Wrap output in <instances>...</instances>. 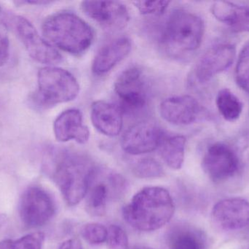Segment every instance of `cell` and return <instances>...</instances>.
<instances>
[{
  "mask_svg": "<svg viewBox=\"0 0 249 249\" xmlns=\"http://www.w3.org/2000/svg\"><path fill=\"white\" fill-rule=\"evenodd\" d=\"M52 176L65 201L79 204L87 195L96 167L86 155L64 149H53L48 154Z\"/></svg>",
  "mask_w": 249,
  "mask_h": 249,
  "instance_id": "cell-1",
  "label": "cell"
},
{
  "mask_svg": "<svg viewBox=\"0 0 249 249\" xmlns=\"http://www.w3.org/2000/svg\"><path fill=\"white\" fill-rule=\"evenodd\" d=\"M175 212L169 192L159 187H146L133 196L124 209L125 222L142 232L158 230L168 223Z\"/></svg>",
  "mask_w": 249,
  "mask_h": 249,
  "instance_id": "cell-2",
  "label": "cell"
},
{
  "mask_svg": "<svg viewBox=\"0 0 249 249\" xmlns=\"http://www.w3.org/2000/svg\"><path fill=\"white\" fill-rule=\"evenodd\" d=\"M55 211V203L52 197L41 187H30L20 197L19 215L28 228H36L46 225Z\"/></svg>",
  "mask_w": 249,
  "mask_h": 249,
  "instance_id": "cell-8",
  "label": "cell"
},
{
  "mask_svg": "<svg viewBox=\"0 0 249 249\" xmlns=\"http://www.w3.org/2000/svg\"><path fill=\"white\" fill-rule=\"evenodd\" d=\"M235 80L241 89L249 94V42L244 45L238 56Z\"/></svg>",
  "mask_w": 249,
  "mask_h": 249,
  "instance_id": "cell-25",
  "label": "cell"
},
{
  "mask_svg": "<svg viewBox=\"0 0 249 249\" xmlns=\"http://www.w3.org/2000/svg\"><path fill=\"white\" fill-rule=\"evenodd\" d=\"M204 31L201 18L187 10H174L162 27L160 43L170 56L181 57L198 49Z\"/></svg>",
  "mask_w": 249,
  "mask_h": 249,
  "instance_id": "cell-4",
  "label": "cell"
},
{
  "mask_svg": "<svg viewBox=\"0 0 249 249\" xmlns=\"http://www.w3.org/2000/svg\"><path fill=\"white\" fill-rule=\"evenodd\" d=\"M42 33L51 43L75 56L86 52L95 36L94 31L87 22L68 11L48 16L42 24Z\"/></svg>",
  "mask_w": 249,
  "mask_h": 249,
  "instance_id": "cell-3",
  "label": "cell"
},
{
  "mask_svg": "<svg viewBox=\"0 0 249 249\" xmlns=\"http://www.w3.org/2000/svg\"><path fill=\"white\" fill-rule=\"evenodd\" d=\"M53 133L58 141L75 140L80 144L89 141L90 131L83 124V115L77 109H69L61 113L54 121Z\"/></svg>",
  "mask_w": 249,
  "mask_h": 249,
  "instance_id": "cell-16",
  "label": "cell"
},
{
  "mask_svg": "<svg viewBox=\"0 0 249 249\" xmlns=\"http://www.w3.org/2000/svg\"><path fill=\"white\" fill-rule=\"evenodd\" d=\"M218 111L224 119L234 122L241 117L244 104L231 89H220L216 97Z\"/></svg>",
  "mask_w": 249,
  "mask_h": 249,
  "instance_id": "cell-22",
  "label": "cell"
},
{
  "mask_svg": "<svg viewBox=\"0 0 249 249\" xmlns=\"http://www.w3.org/2000/svg\"><path fill=\"white\" fill-rule=\"evenodd\" d=\"M212 219L223 230L244 229L249 225V203L238 197L221 200L213 206Z\"/></svg>",
  "mask_w": 249,
  "mask_h": 249,
  "instance_id": "cell-14",
  "label": "cell"
},
{
  "mask_svg": "<svg viewBox=\"0 0 249 249\" xmlns=\"http://www.w3.org/2000/svg\"><path fill=\"white\" fill-rule=\"evenodd\" d=\"M130 51L131 42L127 37L110 41L98 51L92 64V72L95 76H105L125 58Z\"/></svg>",
  "mask_w": 249,
  "mask_h": 249,
  "instance_id": "cell-17",
  "label": "cell"
},
{
  "mask_svg": "<svg viewBox=\"0 0 249 249\" xmlns=\"http://www.w3.org/2000/svg\"><path fill=\"white\" fill-rule=\"evenodd\" d=\"M236 57V48L231 43H216L212 45L197 59L193 76L199 84H204L228 70Z\"/></svg>",
  "mask_w": 249,
  "mask_h": 249,
  "instance_id": "cell-10",
  "label": "cell"
},
{
  "mask_svg": "<svg viewBox=\"0 0 249 249\" xmlns=\"http://www.w3.org/2000/svg\"><path fill=\"white\" fill-rule=\"evenodd\" d=\"M81 9L107 30L120 31L128 24L130 14L125 5L115 1H84Z\"/></svg>",
  "mask_w": 249,
  "mask_h": 249,
  "instance_id": "cell-12",
  "label": "cell"
},
{
  "mask_svg": "<svg viewBox=\"0 0 249 249\" xmlns=\"http://www.w3.org/2000/svg\"><path fill=\"white\" fill-rule=\"evenodd\" d=\"M237 152L241 162L245 163L249 168V131L240 138Z\"/></svg>",
  "mask_w": 249,
  "mask_h": 249,
  "instance_id": "cell-29",
  "label": "cell"
},
{
  "mask_svg": "<svg viewBox=\"0 0 249 249\" xmlns=\"http://www.w3.org/2000/svg\"><path fill=\"white\" fill-rule=\"evenodd\" d=\"M241 164L237 151L226 143L216 142L206 149L202 168L211 181L219 184L235 176Z\"/></svg>",
  "mask_w": 249,
  "mask_h": 249,
  "instance_id": "cell-7",
  "label": "cell"
},
{
  "mask_svg": "<svg viewBox=\"0 0 249 249\" xmlns=\"http://www.w3.org/2000/svg\"><path fill=\"white\" fill-rule=\"evenodd\" d=\"M133 3L141 14L160 16L166 11L171 1H136Z\"/></svg>",
  "mask_w": 249,
  "mask_h": 249,
  "instance_id": "cell-28",
  "label": "cell"
},
{
  "mask_svg": "<svg viewBox=\"0 0 249 249\" xmlns=\"http://www.w3.org/2000/svg\"><path fill=\"white\" fill-rule=\"evenodd\" d=\"M114 89L124 111L135 112L146 107L147 86L139 67L133 66L122 72L114 84Z\"/></svg>",
  "mask_w": 249,
  "mask_h": 249,
  "instance_id": "cell-9",
  "label": "cell"
},
{
  "mask_svg": "<svg viewBox=\"0 0 249 249\" xmlns=\"http://www.w3.org/2000/svg\"><path fill=\"white\" fill-rule=\"evenodd\" d=\"M59 249H83L81 242L77 238H71L64 241Z\"/></svg>",
  "mask_w": 249,
  "mask_h": 249,
  "instance_id": "cell-31",
  "label": "cell"
},
{
  "mask_svg": "<svg viewBox=\"0 0 249 249\" xmlns=\"http://www.w3.org/2000/svg\"><path fill=\"white\" fill-rule=\"evenodd\" d=\"M10 56V42L8 38L0 35V67L4 65L8 61Z\"/></svg>",
  "mask_w": 249,
  "mask_h": 249,
  "instance_id": "cell-30",
  "label": "cell"
},
{
  "mask_svg": "<svg viewBox=\"0 0 249 249\" xmlns=\"http://www.w3.org/2000/svg\"><path fill=\"white\" fill-rule=\"evenodd\" d=\"M187 139L183 135L165 137L160 146L165 163L174 170L181 169L184 163Z\"/></svg>",
  "mask_w": 249,
  "mask_h": 249,
  "instance_id": "cell-21",
  "label": "cell"
},
{
  "mask_svg": "<svg viewBox=\"0 0 249 249\" xmlns=\"http://www.w3.org/2000/svg\"><path fill=\"white\" fill-rule=\"evenodd\" d=\"M85 241L93 245H99L107 242V229L99 223H89L85 225L80 230Z\"/></svg>",
  "mask_w": 249,
  "mask_h": 249,
  "instance_id": "cell-26",
  "label": "cell"
},
{
  "mask_svg": "<svg viewBox=\"0 0 249 249\" xmlns=\"http://www.w3.org/2000/svg\"><path fill=\"white\" fill-rule=\"evenodd\" d=\"M133 172L140 178H160L164 175V169L156 159L143 158L133 165Z\"/></svg>",
  "mask_w": 249,
  "mask_h": 249,
  "instance_id": "cell-24",
  "label": "cell"
},
{
  "mask_svg": "<svg viewBox=\"0 0 249 249\" xmlns=\"http://www.w3.org/2000/svg\"><path fill=\"white\" fill-rule=\"evenodd\" d=\"M169 249H206L203 232L191 227L176 228L168 238Z\"/></svg>",
  "mask_w": 249,
  "mask_h": 249,
  "instance_id": "cell-20",
  "label": "cell"
},
{
  "mask_svg": "<svg viewBox=\"0 0 249 249\" xmlns=\"http://www.w3.org/2000/svg\"><path fill=\"white\" fill-rule=\"evenodd\" d=\"M37 84V90L31 100L39 109H48L74 100L80 92V85L71 73L52 66L39 69Z\"/></svg>",
  "mask_w": 249,
  "mask_h": 249,
  "instance_id": "cell-5",
  "label": "cell"
},
{
  "mask_svg": "<svg viewBox=\"0 0 249 249\" xmlns=\"http://www.w3.org/2000/svg\"><path fill=\"white\" fill-rule=\"evenodd\" d=\"M203 107L190 95H178L164 99L160 105L161 117L174 125H190L203 114Z\"/></svg>",
  "mask_w": 249,
  "mask_h": 249,
  "instance_id": "cell-13",
  "label": "cell"
},
{
  "mask_svg": "<svg viewBox=\"0 0 249 249\" xmlns=\"http://www.w3.org/2000/svg\"><path fill=\"white\" fill-rule=\"evenodd\" d=\"M125 188L124 180L119 174L109 172L105 181H98L89 188L86 200V209L90 215L103 216L112 193L119 195Z\"/></svg>",
  "mask_w": 249,
  "mask_h": 249,
  "instance_id": "cell-15",
  "label": "cell"
},
{
  "mask_svg": "<svg viewBox=\"0 0 249 249\" xmlns=\"http://www.w3.org/2000/svg\"><path fill=\"white\" fill-rule=\"evenodd\" d=\"M216 20L235 32L249 33V5H240L231 1H216L211 8Z\"/></svg>",
  "mask_w": 249,
  "mask_h": 249,
  "instance_id": "cell-19",
  "label": "cell"
},
{
  "mask_svg": "<svg viewBox=\"0 0 249 249\" xmlns=\"http://www.w3.org/2000/svg\"><path fill=\"white\" fill-rule=\"evenodd\" d=\"M9 22L28 54L34 60L49 65L59 64L62 61V56L39 35L36 28L27 19L14 15L9 17Z\"/></svg>",
  "mask_w": 249,
  "mask_h": 249,
  "instance_id": "cell-6",
  "label": "cell"
},
{
  "mask_svg": "<svg viewBox=\"0 0 249 249\" xmlns=\"http://www.w3.org/2000/svg\"><path fill=\"white\" fill-rule=\"evenodd\" d=\"M136 249H153L148 248V247H139V248H137Z\"/></svg>",
  "mask_w": 249,
  "mask_h": 249,
  "instance_id": "cell-32",
  "label": "cell"
},
{
  "mask_svg": "<svg viewBox=\"0 0 249 249\" xmlns=\"http://www.w3.org/2000/svg\"><path fill=\"white\" fill-rule=\"evenodd\" d=\"M107 242L110 249H127L128 238L124 229L118 225H111L107 229Z\"/></svg>",
  "mask_w": 249,
  "mask_h": 249,
  "instance_id": "cell-27",
  "label": "cell"
},
{
  "mask_svg": "<svg viewBox=\"0 0 249 249\" xmlns=\"http://www.w3.org/2000/svg\"><path fill=\"white\" fill-rule=\"evenodd\" d=\"M164 139L163 132L157 124L142 121L126 131L121 140V146L128 154H146L160 148Z\"/></svg>",
  "mask_w": 249,
  "mask_h": 249,
  "instance_id": "cell-11",
  "label": "cell"
},
{
  "mask_svg": "<svg viewBox=\"0 0 249 249\" xmlns=\"http://www.w3.org/2000/svg\"><path fill=\"white\" fill-rule=\"evenodd\" d=\"M45 235L34 232L17 240L7 239L0 242V249H42Z\"/></svg>",
  "mask_w": 249,
  "mask_h": 249,
  "instance_id": "cell-23",
  "label": "cell"
},
{
  "mask_svg": "<svg viewBox=\"0 0 249 249\" xmlns=\"http://www.w3.org/2000/svg\"><path fill=\"white\" fill-rule=\"evenodd\" d=\"M90 118L93 127L108 137L118 136L122 131V111L110 102L102 100L93 102L90 107Z\"/></svg>",
  "mask_w": 249,
  "mask_h": 249,
  "instance_id": "cell-18",
  "label": "cell"
}]
</instances>
